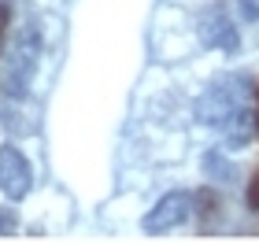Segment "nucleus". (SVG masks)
Segmentation results:
<instances>
[{
	"label": "nucleus",
	"instance_id": "nucleus-7",
	"mask_svg": "<svg viewBox=\"0 0 259 244\" xmlns=\"http://www.w3.org/2000/svg\"><path fill=\"white\" fill-rule=\"evenodd\" d=\"M15 211H11V207H0V237L4 233H15Z\"/></svg>",
	"mask_w": 259,
	"mask_h": 244
},
{
	"label": "nucleus",
	"instance_id": "nucleus-8",
	"mask_svg": "<svg viewBox=\"0 0 259 244\" xmlns=\"http://www.w3.org/2000/svg\"><path fill=\"white\" fill-rule=\"evenodd\" d=\"M237 11H241L244 19L255 22V19H259V0H237Z\"/></svg>",
	"mask_w": 259,
	"mask_h": 244
},
{
	"label": "nucleus",
	"instance_id": "nucleus-6",
	"mask_svg": "<svg viewBox=\"0 0 259 244\" xmlns=\"http://www.w3.org/2000/svg\"><path fill=\"white\" fill-rule=\"evenodd\" d=\"M207 170L215 174L219 181H230V178H233V163H222L219 152H207Z\"/></svg>",
	"mask_w": 259,
	"mask_h": 244
},
{
	"label": "nucleus",
	"instance_id": "nucleus-11",
	"mask_svg": "<svg viewBox=\"0 0 259 244\" xmlns=\"http://www.w3.org/2000/svg\"><path fill=\"white\" fill-rule=\"evenodd\" d=\"M255 104H259V92H255Z\"/></svg>",
	"mask_w": 259,
	"mask_h": 244
},
{
	"label": "nucleus",
	"instance_id": "nucleus-5",
	"mask_svg": "<svg viewBox=\"0 0 259 244\" xmlns=\"http://www.w3.org/2000/svg\"><path fill=\"white\" fill-rule=\"evenodd\" d=\"M193 207H196V200L189 192H167L163 200L148 211V218H145V233H167V229H178V226H185L193 218Z\"/></svg>",
	"mask_w": 259,
	"mask_h": 244
},
{
	"label": "nucleus",
	"instance_id": "nucleus-2",
	"mask_svg": "<svg viewBox=\"0 0 259 244\" xmlns=\"http://www.w3.org/2000/svg\"><path fill=\"white\" fill-rule=\"evenodd\" d=\"M244 108H248V96H244L241 81H230V78L211 81V85L196 96V119L204 122L207 130H215V133L226 130Z\"/></svg>",
	"mask_w": 259,
	"mask_h": 244
},
{
	"label": "nucleus",
	"instance_id": "nucleus-1",
	"mask_svg": "<svg viewBox=\"0 0 259 244\" xmlns=\"http://www.w3.org/2000/svg\"><path fill=\"white\" fill-rule=\"evenodd\" d=\"M41 52H45V37H41V26L30 22L22 26L8 44V56H4V78H0V96L4 104H19L30 96V85H33V74L41 67Z\"/></svg>",
	"mask_w": 259,
	"mask_h": 244
},
{
	"label": "nucleus",
	"instance_id": "nucleus-10",
	"mask_svg": "<svg viewBox=\"0 0 259 244\" xmlns=\"http://www.w3.org/2000/svg\"><path fill=\"white\" fill-rule=\"evenodd\" d=\"M4 26H8V4H0V44H4Z\"/></svg>",
	"mask_w": 259,
	"mask_h": 244
},
{
	"label": "nucleus",
	"instance_id": "nucleus-9",
	"mask_svg": "<svg viewBox=\"0 0 259 244\" xmlns=\"http://www.w3.org/2000/svg\"><path fill=\"white\" fill-rule=\"evenodd\" d=\"M248 207L259 211V174H252V181H248Z\"/></svg>",
	"mask_w": 259,
	"mask_h": 244
},
{
	"label": "nucleus",
	"instance_id": "nucleus-4",
	"mask_svg": "<svg viewBox=\"0 0 259 244\" xmlns=\"http://www.w3.org/2000/svg\"><path fill=\"white\" fill-rule=\"evenodd\" d=\"M33 189V167L19 144H0V192L8 200H26Z\"/></svg>",
	"mask_w": 259,
	"mask_h": 244
},
{
	"label": "nucleus",
	"instance_id": "nucleus-3",
	"mask_svg": "<svg viewBox=\"0 0 259 244\" xmlns=\"http://www.w3.org/2000/svg\"><path fill=\"white\" fill-rule=\"evenodd\" d=\"M196 33H200V44L204 48H215V52H241V33H237V22H233L230 8L215 0V4H207L204 11L196 15Z\"/></svg>",
	"mask_w": 259,
	"mask_h": 244
}]
</instances>
